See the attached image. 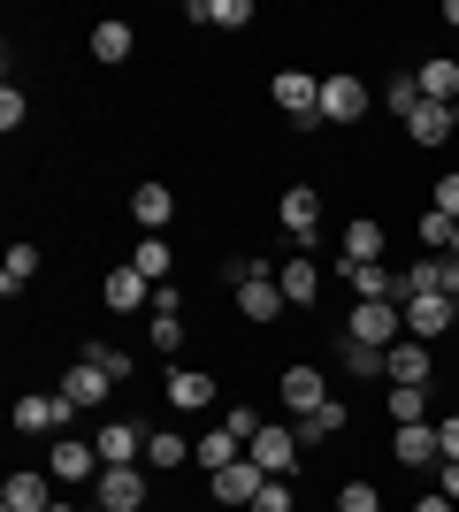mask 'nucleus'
Instances as JSON below:
<instances>
[{"mask_svg": "<svg viewBox=\"0 0 459 512\" xmlns=\"http://www.w3.org/2000/svg\"><path fill=\"white\" fill-rule=\"evenodd\" d=\"M268 100L284 107L299 130H322V77H314V69H276V77H268Z\"/></svg>", "mask_w": 459, "mask_h": 512, "instance_id": "nucleus-1", "label": "nucleus"}, {"mask_svg": "<svg viewBox=\"0 0 459 512\" xmlns=\"http://www.w3.org/2000/svg\"><path fill=\"white\" fill-rule=\"evenodd\" d=\"M46 474L69 482V490H92V482L108 474V459H100V444H85V436H54V444H46Z\"/></svg>", "mask_w": 459, "mask_h": 512, "instance_id": "nucleus-2", "label": "nucleus"}, {"mask_svg": "<svg viewBox=\"0 0 459 512\" xmlns=\"http://www.w3.org/2000/svg\"><path fill=\"white\" fill-rule=\"evenodd\" d=\"M368 107H375L368 77H352V69H337V77H322V123L352 130V123H368Z\"/></svg>", "mask_w": 459, "mask_h": 512, "instance_id": "nucleus-3", "label": "nucleus"}, {"mask_svg": "<svg viewBox=\"0 0 459 512\" xmlns=\"http://www.w3.org/2000/svg\"><path fill=\"white\" fill-rule=\"evenodd\" d=\"M299 436H291V428H276V421H261L253 428V444H245V459H253V467L261 474H276V482H291V474H299Z\"/></svg>", "mask_w": 459, "mask_h": 512, "instance_id": "nucleus-4", "label": "nucleus"}, {"mask_svg": "<svg viewBox=\"0 0 459 512\" xmlns=\"http://www.w3.org/2000/svg\"><path fill=\"white\" fill-rule=\"evenodd\" d=\"M146 497H153L146 467H108L92 482V512H146Z\"/></svg>", "mask_w": 459, "mask_h": 512, "instance_id": "nucleus-5", "label": "nucleus"}, {"mask_svg": "<svg viewBox=\"0 0 459 512\" xmlns=\"http://www.w3.org/2000/svg\"><path fill=\"white\" fill-rule=\"evenodd\" d=\"M8 421H16V436H62L69 406H62V390H16Z\"/></svg>", "mask_w": 459, "mask_h": 512, "instance_id": "nucleus-6", "label": "nucleus"}, {"mask_svg": "<svg viewBox=\"0 0 459 512\" xmlns=\"http://www.w3.org/2000/svg\"><path fill=\"white\" fill-rule=\"evenodd\" d=\"M345 337L375 344V352H391V344L406 337V314H398V306H368V299H352V314H345Z\"/></svg>", "mask_w": 459, "mask_h": 512, "instance_id": "nucleus-7", "label": "nucleus"}, {"mask_svg": "<svg viewBox=\"0 0 459 512\" xmlns=\"http://www.w3.org/2000/svg\"><path fill=\"white\" fill-rule=\"evenodd\" d=\"M230 299H238V314H245V321H261V329H276V321L291 314L284 283H276V268H261V276H253V283H238Z\"/></svg>", "mask_w": 459, "mask_h": 512, "instance_id": "nucleus-8", "label": "nucleus"}, {"mask_svg": "<svg viewBox=\"0 0 459 512\" xmlns=\"http://www.w3.org/2000/svg\"><path fill=\"white\" fill-rule=\"evenodd\" d=\"M276 222H284L291 245H314V237H322V192H314V184H291V192L276 199Z\"/></svg>", "mask_w": 459, "mask_h": 512, "instance_id": "nucleus-9", "label": "nucleus"}, {"mask_svg": "<svg viewBox=\"0 0 459 512\" xmlns=\"http://www.w3.org/2000/svg\"><path fill=\"white\" fill-rule=\"evenodd\" d=\"M337 276H345L352 299H368V306H398V268H383V260H337Z\"/></svg>", "mask_w": 459, "mask_h": 512, "instance_id": "nucleus-10", "label": "nucleus"}, {"mask_svg": "<svg viewBox=\"0 0 459 512\" xmlns=\"http://www.w3.org/2000/svg\"><path fill=\"white\" fill-rule=\"evenodd\" d=\"M383 383H437V344L398 337L391 352H383Z\"/></svg>", "mask_w": 459, "mask_h": 512, "instance_id": "nucleus-11", "label": "nucleus"}, {"mask_svg": "<svg viewBox=\"0 0 459 512\" xmlns=\"http://www.w3.org/2000/svg\"><path fill=\"white\" fill-rule=\"evenodd\" d=\"M161 398H169V413H207L222 390H215V375H207V367H169Z\"/></svg>", "mask_w": 459, "mask_h": 512, "instance_id": "nucleus-12", "label": "nucleus"}, {"mask_svg": "<svg viewBox=\"0 0 459 512\" xmlns=\"http://www.w3.org/2000/svg\"><path fill=\"white\" fill-rule=\"evenodd\" d=\"M108 390H115V375H108V367H92V360H69V375H62V406H69V413H92V406H108Z\"/></svg>", "mask_w": 459, "mask_h": 512, "instance_id": "nucleus-13", "label": "nucleus"}, {"mask_svg": "<svg viewBox=\"0 0 459 512\" xmlns=\"http://www.w3.org/2000/svg\"><path fill=\"white\" fill-rule=\"evenodd\" d=\"M398 314H406V337H421V344H444L459 329V306L452 299H406Z\"/></svg>", "mask_w": 459, "mask_h": 512, "instance_id": "nucleus-14", "label": "nucleus"}, {"mask_svg": "<svg viewBox=\"0 0 459 512\" xmlns=\"http://www.w3.org/2000/svg\"><path fill=\"white\" fill-rule=\"evenodd\" d=\"M92 444H100V459H108V467H146V428L123 421V413H115V421H100V436H92Z\"/></svg>", "mask_w": 459, "mask_h": 512, "instance_id": "nucleus-15", "label": "nucleus"}, {"mask_svg": "<svg viewBox=\"0 0 459 512\" xmlns=\"http://www.w3.org/2000/svg\"><path fill=\"white\" fill-rule=\"evenodd\" d=\"M85 46H92V62H100V69H123V62L138 54V23H123V16H100Z\"/></svg>", "mask_w": 459, "mask_h": 512, "instance_id": "nucleus-16", "label": "nucleus"}, {"mask_svg": "<svg viewBox=\"0 0 459 512\" xmlns=\"http://www.w3.org/2000/svg\"><path fill=\"white\" fill-rule=\"evenodd\" d=\"M276 398H284L291 413H314L329 398V375H322V367H306V360H291L284 375H276Z\"/></svg>", "mask_w": 459, "mask_h": 512, "instance_id": "nucleus-17", "label": "nucleus"}, {"mask_svg": "<svg viewBox=\"0 0 459 512\" xmlns=\"http://www.w3.org/2000/svg\"><path fill=\"white\" fill-rule=\"evenodd\" d=\"M100 306H108V314H138V306H153V283L123 260V268H108V276H100Z\"/></svg>", "mask_w": 459, "mask_h": 512, "instance_id": "nucleus-18", "label": "nucleus"}, {"mask_svg": "<svg viewBox=\"0 0 459 512\" xmlns=\"http://www.w3.org/2000/svg\"><path fill=\"white\" fill-rule=\"evenodd\" d=\"M391 451H398V467H437L444 436H437V421H406V428H391Z\"/></svg>", "mask_w": 459, "mask_h": 512, "instance_id": "nucleus-19", "label": "nucleus"}, {"mask_svg": "<svg viewBox=\"0 0 459 512\" xmlns=\"http://www.w3.org/2000/svg\"><path fill=\"white\" fill-rule=\"evenodd\" d=\"M345 428H352V406H345V398H322L314 413H299V421H291V436L314 451V444H329V436H345Z\"/></svg>", "mask_w": 459, "mask_h": 512, "instance_id": "nucleus-20", "label": "nucleus"}, {"mask_svg": "<svg viewBox=\"0 0 459 512\" xmlns=\"http://www.w3.org/2000/svg\"><path fill=\"white\" fill-rule=\"evenodd\" d=\"M46 482H54L46 467H16L8 482H0V512H46V505H54V497H46Z\"/></svg>", "mask_w": 459, "mask_h": 512, "instance_id": "nucleus-21", "label": "nucleus"}, {"mask_svg": "<svg viewBox=\"0 0 459 512\" xmlns=\"http://www.w3.org/2000/svg\"><path fill=\"white\" fill-rule=\"evenodd\" d=\"M383 245H391V230L375 214H352L345 230H337V260H383Z\"/></svg>", "mask_w": 459, "mask_h": 512, "instance_id": "nucleus-22", "label": "nucleus"}, {"mask_svg": "<svg viewBox=\"0 0 459 512\" xmlns=\"http://www.w3.org/2000/svg\"><path fill=\"white\" fill-rule=\"evenodd\" d=\"M261 482H268V474L261 467H253V459H238V467H222V474H207V490H215V505H253V497H261Z\"/></svg>", "mask_w": 459, "mask_h": 512, "instance_id": "nucleus-23", "label": "nucleus"}, {"mask_svg": "<svg viewBox=\"0 0 459 512\" xmlns=\"http://www.w3.org/2000/svg\"><path fill=\"white\" fill-rule=\"evenodd\" d=\"M131 222L146 237H161L176 222V192H169V184H138V192H131Z\"/></svg>", "mask_w": 459, "mask_h": 512, "instance_id": "nucleus-24", "label": "nucleus"}, {"mask_svg": "<svg viewBox=\"0 0 459 512\" xmlns=\"http://www.w3.org/2000/svg\"><path fill=\"white\" fill-rule=\"evenodd\" d=\"M276 283H284L291 314H299V306H314V299H322V268H314V260H306V253H291L284 268H276Z\"/></svg>", "mask_w": 459, "mask_h": 512, "instance_id": "nucleus-25", "label": "nucleus"}, {"mask_svg": "<svg viewBox=\"0 0 459 512\" xmlns=\"http://www.w3.org/2000/svg\"><path fill=\"white\" fill-rule=\"evenodd\" d=\"M437 383H391L383 390V406H391V421L406 428V421H437V398H429Z\"/></svg>", "mask_w": 459, "mask_h": 512, "instance_id": "nucleus-26", "label": "nucleus"}, {"mask_svg": "<svg viewBox=\"0 0 459 512\" xmlns=\"http://www.w3.org/2000/svg\"><path fill=\"white\" fill-rule=\"evenodd\" d=\"M414 77H421V100H437V107H459V62H452V54H429V62H421Z\"/></svg>", "mask_w": 459, "mask_h": 512, "instance_id": "nucleus-27", "label": "nucleus"}, {"mask_svg": "<svg viewBox=\"0 0 459 512\" xmlns=\"http://www.w3.org/2000/svg\"><path fill=\"white\" fill-rule=\"evenodd\" d=\"M176 467H192V444L176 428H146V474H176Z\"/></svg>", "mask_w": 459, "mask_h": 512, "instance_id": "nucleus-28", "label": "nucleus"}, {"mask_svg": "<svg viewBox=\"0 0 459 512\" xmlns=\"http://www.w3.org/2000/svg\"><path fill=\"white\" fill-rule=\"evenodd\" d=\"M31 276H39V245H31V237H16V245H8V260H0V299L31 291Z\"/></svg>", "mask_w": 459, "mask_h": 512, "instance_id": "nucleus-29", "label": "nucleus"}, {"mask_svg": "<svg viewBox=\"0 0 459 512\" xmlns=\"http://www.w3.org/2000/svg\"><path fill=\"white\" fill-rule=\"evenodd\" d=\"M406 138H414V146H444V138H459V130H452V107L421 100L414 115H406Z\"/></svg>", "mask_w": 459, "mask_h": 512, "instance_id": "nucleus-30", "label": "nucleus"}, {"mask_svg": "<svg viewBox=\"0 0 459 512\" xmlns=\"http://www.w3.org/2000/svg\"><path fill=\"white\" fill-rule=\"evenodd\" d=\"M192 459H199L207 474H222V467H238V459H245V436H230V428H207V436L192 444Z\"/></svg>", "mask_w": 459, "mask_h": 512, "instance_id": "nucleus-31", "label": "nucleus"}, {"mask_svg": "<svg viewBox=\"0 0 459 512\" xmlns=\"http://www.w3.org/2000/svg\"><path fill=\"white\" fill-rule=\"evenodd\" d=\"M337 367H345V375H360V383H383V352H375V344H360V337H345V329H337Z\"/></svg>", "mask_w": 459, "mask_h": 512, "instance_id": "nucleus-32", "label": "nucleus"}, {"mask_svg": "<svg viewBox=\"0 0 459 512\" xmlns=\"http://www.w3.org/2000/svg\"><path fill=\"white\" fill-rule=\"evenodd\" d=\"M131 268L146 283H169V268H176V253H169V237H138V253H131Z\"/></svg>", "mask_w": 459, "mask_h": 512, "instance_id": "nucleus-33", "label": "nucleus"}, {"mask_svg": "<svg viewBox=\"0 0 459 512\" xmlns=\"http://www.w3.org/2000/svg\"><path fill=\"white\" fill-rule=\"evenodd\" d=\"M146 344L161 352V360H176V352H184V314H153L146 321Z\"/></svg>", "mask_w": 459, "mask_h": 512, "instance_id": "nucleus-34", "label": "nucleus"}, {"mask_svg": "<svg viewBox=\"0 0 459 512\" xmlns=\"http://www.w3.org/2000/svg\"><path fill=\"white\" fill-rule=\"evenodd\" d=\"M383 107H391V115H414V107H421V77H414V69L383 77Z\"/></svg>", "mask_w": 459, "mask_h": 512, "instance_id": "nucleus-35", "label": "nucleus"}, {"mask_svg": "<svg viewBox=\"0 0 459 512\" xmlns=\"http://www.w3.org/2000/svg\"><path fill=\"white\" fill-rule=\"evenodd\" d=\"M77 360H92V367H108L115 383H131V352H115L108 337H85V352H77Z\"/></svg>", "mask_w": 459, "mask_h": 512, "instance_id": "nucleus-36", "label": "nucleus"}, {"mask_svg": "<svg viewBox=\"0 0 459 512\" xmlns=\"http://www.w3.org/2000/svg\"><path fill=\"white\" fill-rule=\"evenodd\" d=\"M245 512H299V497H291V482H276V474H268V482H261V497H253Z\"/></svg>", "mask_w": 459, "mask_h": 512, "instance_id": "nucleus-37", "label": "nucleus"}, {"mask_svg": "<svg viewBox=\"0 0 459 512\" xmlns=\"http://www.w3.org/2000/svg\"><path fill=\"white\" fill-rule=\"evenodd\" d=\"M414 230H421V245H429V253H452V214H437V207H429V214L414 222Z\"/></svg>", "mask_w": 459, "mask_h": 512, "instance_id": "nucleus-38", "label": "nucleus"}, {"mask_svg": "<svg viewBox=\"0 0 459 512\" xmlns=\"http://www.w3.org/2000/svg\"><path fill=\"white\" fill-rule=\"evenodd\" d=\"M337 512H383V490H375V482H345V490H337Z\"/></svg>", "mask_w": 459, "mask_h": 512, "instance_id": "nucleus-39", "label": "nucleus"}, {"mask_svg": "<svg viewBox=\"0 0 459 512\" xmlns=\"http://www.w3.org/2000/svg\"><path fill=\"white\" fill-rule=\"evenodd\" d=\"M23 123H31V100H23V85H8V92H0V130L16 138Z\"/></svg>", "mask_w": 459, "mask_h": 512, "instance_id": "nucleus-40", "label": "nucleus"}, {"mask_svg": "<svg viewBox=\"0 0 459 512\" xmlns=\"http://www.w3.org/2000/svg\"><path fill=\"white\" fill-rule=\"evenodd\" d=\"M429 207H437V214H452V222H459V169H444V176H437V192H429Z\"/></svg>", "mask_w": 459, "mask_h": 512, "instance_id": "nucleus-41", "label": "nucleus"}, {"mask_svg": "<svg viewBox=\"0 0 459 512\" xmlns=\"http://www.w3.org/2000/svg\"><path fill=\"white\" fill-rule=\"evenodd\" d=\"M222 428H230V436H245V444H253V428H261V413H253V406H230V413H222Z\"/></svg>", "mask_w": 459, "mask_h": 512, "instance_id": "nucleus-42", "label": "nucleus"}, {"mask_svg": "<svg viewBox=\"0 0 459 512\" xmlns=\"http://www.w3.org/2000/svg\"><path fill=\"white\" fill-rule=\"evenodd\" d=\"M437 490H444V497L459 505V459H437Z\"/></svg>", "mask_w": 459, "mask_h": 512, "instance_id": "nucleus-43", "label": "nucleus"}, {"mask_svg": "<svg viewBox=\"0 0 459 512\" xmlns=\"http://www.w3.org/2000/svg\"><path fill=\"white\" fill-rule=\"evenodd\" d=\"M437 436H444V459H459V413H444V421H437Z\"/></svg>", "mask_w": 459, "mask_h": 512, "instance_id": "nucleus-44", "label": "nucleus"}, {"mask_svg": "<svg viewBox=\"0 0 459 512\" xmlns=\"http://www.w3.org/2000/svg\"><path fill=\"white\" fill-rule=\"evenodd\" d=\"M414 512H452V497H444V490H429V497H421Z\"/></svg>", "mask_w": 459, "mask_h": 512, "instance_id": "nucleus-45", "label": "nucleus"}, {"mask_svg": "<svg viewBox=\"0 0 459 512\" xmlns=\"http://www.w3.org/2000/svg\"><path fill=\"white\" fill-rule=\"evenodd\" d=\"M444 23H452V39H459V0H444Z\"/></svg>", "mask_w": 459, "mask_h": 512, "instance_id": "nucleus-46", "label": "nucleus"}, {"mask_svg": "<svg viewBox=\"0 0 459 512\" xmlns=\"http://www.w3.org/2000/svg\"><path fill=\"white\" fill-rule=\"evenodd\" d=\"M46 512H77V505H62V497H54V505H46Z\"/></svg>", "mask_w": 459, "mask_h": 512, "instance_id": "nucleus-47", "label": "nucleus"}, {"mask_svg": "<svg viewBox=\"0 0 459 512\" xmlns=\"http://www.w3.org/2000/svg\"><path fill=\"white\" fill-rule=\"evenodd\" d=\"M452 260H459V222H452Z\"/></svg>", "mask_w": 459, "mask_h": 512, "instance_id": "nucleus-48", "label": "nucleus"}, {"mask_svg": "<svg viewBox=\"0 0 459 512\" xmlns=\"http://www.w3.org/2000/svg\"><path fill=\"white\" fill-rule=\"evenodd\" d=\"M452 62H459V39H452Z\"/></svg>", "mask_w": 459, "mask_h": 512, "instance_id": "nucleus-49", "label": "nucleus"}, {"mask_svg": "<svg viewBox=\"0 0 459 512\" xmlns=\"http://www.w3.org/2000/svg\"><path fill=\"white\" fill-rule=\"evenodd\" d=\"M452 130H459V107H452Z\"/></svg>", "mask_w": 459, "mask_h": 512, "instance_id": "nucleus-50", "label": "nucleus"}]
</instances>
